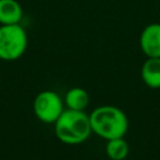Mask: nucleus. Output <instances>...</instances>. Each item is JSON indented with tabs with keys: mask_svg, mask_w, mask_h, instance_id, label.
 I'll use <instances>...</instances> for the list:
<instances>
[{
	"mask_svg": "<svg viewBox=\"0 0 160 160\" xmlns=\"http://www.w3.org/2000/svg\"><path fill=\"white\" fill-rule=\"evenodd\" d=\"M28 48V34L20 24L0 25V59L14 61L21 58Z\"/></svg>",
	"mask_w": 160,
	"mask_h": 160,
	"instance_id": "7ed1b4c3",
	"label": "nucleus"
},
{
	"mask_svg": "<svg viewBox=\"0 0 160 160\" xmlns=\"http://www.w3.org/2000/svg\"><path fill=\"white\" fill-rule=\"evenodd\" d=\"M24 11L18 0H0V25L20 24Z\"/></svg>",
	"mask_w": 160,
	"mask_h": 160,
	"instance_id": "423d86ee",
	"label": "nucleus"
},
{
	"mask_svg": "<svg viewBox=\"0 0 160 160\" xmlns=\"http://www.w3.org/2000/svg\"><path fill=\"white\" fill-rule=\"evenodd\" d=\"M141 78L151 89L160 88V58H148L141 66Z\"/></svg>",
	"mask_w": 160,
	"mask_h": 160,
	"instance_id": "0eeeda50",
	"label": "nucleus"
},
{
	"mask_svg": "<svg viewBox=\"0 0 160 160\" xmlns=\"http://www.w3.org/2000/svg\"><path fill=\"white\" fill-rule=\"evenodd\" d=\"M89 119L92 132L105 140L124 138L129 129L126 114L114 105L95 108L89 115Z\"/></svg>",
	"mask_w": 160,
	"mask_h": 160,
	"instance_id": "f257e3e1",
	"label": "nucleus"
},
{
	"mask_svg": "<svg viewBox=\"0 0 160 160\" xmlns=\"http://www.w3.org/2000/svg\"><path fill=\"white\" fill-rule=\"evenodd\" d=\"M129 144L124 138L110 139L106 142L105 151L109 159L111 160H125L129 155Z\"/></svg>",
	"mask_w": 160,
	"mask_h": 160,
	"instance_id": "1a4fd4ad",
	"label": "nucleus"
},
{
	"mask_svg": "<svg viewBox=\"0 0 160 160\" xmlns=\"http://www.w3.org/2000/svg\"><path fill=\"white\" fill-rule=\"evenodd\" d=\"M56 138L66 145H78L86 141L92 132L89 115L84 110L66 109L54 122Z\"/></svg>",
	"mask_w": 160,
	"mask_h": 160,
	"instance_id": "f03ea898",
	"label": "nucleus"
},
{
	"mask_svg": "<svg viewBox=\"0 0 160 160\" xmlns=\"http://www.w3.org/2000/svg\"><path fill=\"white\" fill-rule=\"evenodd\" d=\"M64 102L68 109L85 110L90 102V95L82 88H71L65 94Z\"/></svg>",
	"mask_w": 160,
	"mask_h": 160,
	"instance_id": "6e6552de",
	"label": "nucleus"
},
{
	"mask_svg": "<svg viewBox=\"0 0 160 160\" xmlns=\"http://www.w3.org/2000/svg\"><path fill=\"white\" fill-rule=\"evenodd\" d=\"M32 109L35 116L45 124H54L65 110L62 99L52 90H44L39 92L34 99Z\"/></svg>",
	"mask_w": 160,
	"mask_h": 160,
	"instance_id": "20e7f679",
	"label": "nucleus"
},
{
	"mask_svg": "<svg viewBox=\"0 0 160 160\" xmlns=\"http://www.w3.org/2000/svg\"><path fill=\"white\" fill-rule=\"evenodd\" d=\"M140 48L148 58H160V24L152 22L140 34Z\"/></svg>",
	"mask_w": 160,
	"mask_h": 160,
	"instance_id": "39448f33",
	"label": "nucleus"
}]
</instances>
